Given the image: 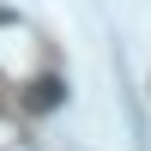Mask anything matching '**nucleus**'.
Segmentation results:
<instances>
[{"label":"nucleus","instance_id":"obj_1","mask_svg":"<svg viewBox=\"0 0 151 151\" xmlns=\"http://www.w3.org/2000/svg\"><path fill=\"white\" fill-rule=\"evenodd\" d=\"M36 109H55L60 103V79H36V97H30Z\"/></svg>","mask_w":151,"mask_h":151}]
</instances>
